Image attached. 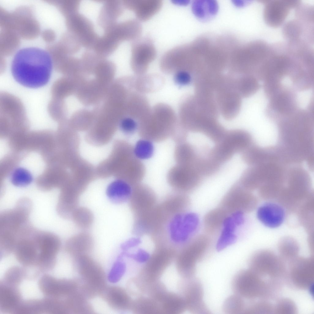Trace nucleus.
Instances as JSON below:
<instances>
[{"instance_id": "9b49d317", "label": "nucleus", "mask_w": 314, "mask_h": 314, "mask_svg": "<svg viewBox=\"0 0 314 314\" xmlns=\"http://www.w3.org/2000/svg\"><path fill=\"white\" fill-rule=\"evenodd\" d=\"M295 90L283 84L268 98L266 112L270 118L277 122L299 109Z\"/></svg>"}, {"instance_id": "09e8293b", "label": "nucleus", "mask_w": 314, "mask_h": 314, "mask_svg": "<svg viewBox=\"0 0 314 314\" xmlns=\"http://www.w3.org/2000/svg\"><path fill=\"white\" fill-rule=\"evenodd\" d=\"M173 79L176 85L181 87L189 85L193 80V77L190 73L181 71L174 74Z\"/></svg>"}, {"instance_id": "bb28decb", "label": "nucleus", "mask_w": 314, "mask_h": 314, "mask_svg": "<svg viewBox=\"0 0 314 314\" xmlns=\"http://www.w3.org/2000/svg\"><path fill=\"white\" fill-rule=\"evenodd\" d=\"M82 192L75 186L62 191L57 206L59 214L64 218H71L73 212L78 207L79 196Z\"/></svg>"}, {"instance_id": "f704fd0d", "label": "nucleus", "mask_w": 314, "mask_h": 314, "mask_svg": "<svg viewBox=\"0 0 314 314\" xmlns=\"http://www.w3.org/2000/svg\"><path fill=\"white\" fill-rule=\"evenodd\" d=\"M78 289L69 296L67 303L70 313L73 314H89L94 313L92 305Z\"/></svg>"}, {"instance_id": "c85d7f7f", "label": "nucleus", "mask_w": 314, "mask_h": 314, "mask_svg": "<svg viewBox=\"0 0 314 314\" xmlns=\"http://www.w3.org/2000/svg\"><path fill=\"white\" fill-rule=\"evenodd\" d=\"M125 8L122 1H106L99 12L98 23L104 29L117 22V20L123 14Z\"/></svg>"}, {"instance_id": "f257e3e1", "label": "nucleus", "mask_w": 314, "mask_h": 314, "mask_svg": "<svg viewBox=\"0 0 314 314\" xmlns=\"http://www.w3.org/2000/svg\"><path fill=\"white\" fill-rule=\"evenodd\" d=\"M52 69L51 55L46 51L34 47L19 50L12 60L11 71L15 80L31 88L42 87L48 82Z\"/></svg>"}, {"instance_id": "cd10ccee", "label": "nucleus", "mask_w": 314, "mask_h": 314, "mask_svg": "<svg viewBox=\"0 0 314 314\" xmlns=\"http://www.w3.org/2000/svg\"><path fill=\"white\" fill-rule=\"evenodd\" d=\"M94 246V241L89 233L83 232L69 238L66 241L65 247L67 251L74 259L80 256L89 255Z\"/></svg>"}, {"instance_id": "a18cd8bd", "label": "nucleus", "mask_w": 314, "mask_h": 314, "mask_svg": "<svg viewBox=\"0 0 314 314\" xmlns=\"http://www.w3.org/2000/svg\"><path fill=\"white\" fill-rule=\"evenodd\" d=\"M33 177L30 172L26 169L18 168L12 173L11 181L13 185L19 186H26L32 182Z\"/></svg>"}, {"instance_id": "473e14b6", "label": "nucleus", "mask_w": 314, "mask_h": 314, "mask_svg": "<svg viewBox=\"0 0 314 314\" xmlns=\"http://www.w3.org/2000/svg\"><path fill=\"white\" fill-rule=\"evenodd\" d=\"M236 89L241 97H248L259 89V80L255 76L249 75H233Z\"/></svg>"}, {"instance_id": "7ed1b4c3", "label": "nucleus", "mask_w": 314, "mask_h": 314, "mask_svg": "<svg viewBox=\"0 0 314 314\" xmlns=\"http://www.w3.org/2000/svg\"><path fill=\"white\" fill-rule=\"evenodd\" d=\"M179 122L178 117L171 106L159 103L151 108L139 122L137 132L142 138L152 142H161L171 137Z\"/></svg>"}, {"instance_id": "a19ab883", "label": "nucleus", "mask_w": 314, "mask_h": 314, "mask_svg": "<svg viewBox=\"0 0 314 314\" xmlns=\"http://www.w3.org/2000/svg\"><path fill=\"white\" fill-rule=\"evenodd\" d=\"M192 9L194 14L200 18H204L209 15H213L217 13L218 6L214 0H197L192 5Z\"/></svg>"}, {"instance_id": "3c124183", "label": "nucleus", "mask_w": 314, "mask_h": 314, "mask_svg": "<svg viewBox=\"0 0 314 314\" xmlns=\"http://www.w3.org/2000/svg\"><path fill=\"white\" fill-rule=\"evenodd\" d=\"M137 262L146 263L149 259L151 255L145 250L139 249L135 253L130 255Z\"/></svg>"}, {"instance_id": "1a4fd4ad", "label": "nucleus", "mask_w": 314, "mask_h": 314, "mask_svg": "<svg viewBox=\"0 0 314 314\" xmlns=\"http://www.w3.org/2000/svg\"><path fill=\"white\" fill-rule=\"evenodd\" d=\"M164 223L167 224L166 233L171 246L174 248L177 245L182 247L189 241L197 229L199 219L195 213L184 212L170 216Z\"/></svg>"}, {"instance_id": "4be33fe9", "label": "nucleus", "mask_w": 314, "mask_h": 314, "mask_svg": "<svg viewBox=\"0 0 314 314\" xmlns=\"http://www.w3.org/2000/svg\"><path fill=\"white\" fill-rule=\"evenodd\" d=\"M127 289L117 286H106L100 295L112 308L119 311L131 310L133 300Z\"/></svg>"}, {"instance_id": "5701e85b", "label": "nucleus", "mask_w": 314, "mask_h": 314, "mask_svg": "<svg viewBox=\"0 0 314 314\" xmlns=\"http://www.w3.org/2000/svg\"><path fill=\"white\" fill-rule=\"evenodd\" d=\"M104 30L111 33L121 43L125 41L132 42L141 37L142 26L138 20L133 19L117 22Z\"/></svg>"}, {"instance_id": "423d86ee", "label": "nucleus", "mask_w": 314, "mask_h": 314, "mask_svg": "<svg viewBox=\"0 0 314 314\" xmlns=\"http://www.w3.org/2000/svg\"><path fill=\"white\" fill-rule=\"evenodd\" d=\"M211 244L210 237L201 235L190 239L181 247L174 261L177 271L183 279L193 277L197 263L208 257Z\"/></svg>"}, {"instance_id": "72a5a7b5", "label": "nucleus", "mask_w": 314, "mask_h": 314, "mask_svg": "<svg viewBox=\"0 0 314 314\" xmlns=\"http://www.w3.org/2000/svg\"><path fill=\"white\" fill-rule=\"evenodd\" d=\"M135 77V85L136 90L144 94L159 90L164 83L163 78L157 74H145L137 75Z\"/></svg>"}, {"instance_id": "8fccbe9b", "label": "nucleus", "mask_w": 314, "mask_h": 314, "mask_svg": "<svg viewBox=\"0 0 314 314\" xmlns=\"http://www.w3.org/2000/svg\"><path fill=\"white\" fill-rule=\"evenodd\" d=\"M187 131L180 122L170 137L176 144L185 142L187 136Z\"/></svg>"}, {"instance_id": "f3484780", "label": "nucleus", "mask_w": 314, "mask_h": 314, "mask_svg": "<svg viewBox=\"0 0 314 314\" xmlns=\"http://www.w3.org/2000/svg\"><path fill=\"white\" fill-rule=\"evenodd\" d=\"M167 181L178 192L185 193L193 190L199 182V178L193 167L176 164L168 171Z\"/></svg>"}, {"instance_id": "f03ea898", "label": "nucleus", "mask_w": 314, "mask_h": 314, "mask_svg": "<svg viewBox=\"0 0 314 314\" xmlns=\"http://www.w3.org/2000/svg\"><path fill=\"white\" fill-rule=\"evenodd\" d=\"M215 103L195 95L184 98L179 107V119L187 131L200 132L209 136L217 129L219 111Z\"/></svg>"}, {"instance_id": "393cba45", "label": "nucleus", "mask_w": 314, "mask_h": 314, "mask_svg": "<svg viewBox=\"0 0 314 314\" xmlns=\"http://www.w3.org/2000/svg\"><path fill=\"white\" fill-rule=\"evenodd\" d=\"M258 219L264 225L270 228L280 226L285 217V210L281 205L272 202H268L261 205L257 213Z\"/></svg>"}, {"instance_id": "9d476101", "label": "nucleus", "mask_w": 314, "mask_h": 314, "mask_svg": "<svg viewBox=\"0 0 314 314\" xmlns=\"http://www.w3.org/2000/svg\"><path fill=\"white\" fill-rule=\"evenodd\" d=\"M285 261L272 251L263 250L254 254L249 261V269L262 277L281 280L285 277Z\"/></svg>"}, {"instance_id": "7c9ffc66", "label": "nucleus", "mask_w": 314, "mask_h": 314, "mask_svg": "<svg viewBox=\"0 0 314 314\" xmlns=\"http://www.w3.org/2000/svg\"><path fill=\"white\" fill-rule=\"evenodd\" d=\"M159 303L161 313L181 314L186 310L184 301L182 296L168 290Z\"/></svg>"}, {"instance_id": "6e6552de", "label": "nucleus", "mask_w": 314, "mask_h": 314, "mask_svg": "<svg viewBox=\"0 0 314 314\" xmlns=\"http://www.w3.org/2000/svg\"><path fill=\"white\" fill-rule=\"evenodd\" d=\"M175 249L166 246H157L142 267L135 281L141 289H146L158 281L173 261L177 254Z\"/></svg>"}, {"instance_id": "de8ad7c7", "label": "nucleus", "mask_w": 314, "mask_h": 314, "mask_svg": "<svg viewBox=\"0 0 314 314\" xmlns=\"http://www.w3.org/2000/svg\"><path fill=\"white\" fill-rule=\"evenodd\" d=\"M138 125L139 122L137 120L131 117L126 116L120 121L119 127L122 132L130 135L137 131Z\"/></svg>"}, {"instance_id": "f8f14e48", "label": "nucleus", "mask_w": 314, "mask_h": 314, "mask_svg": "<svg viewBox=\"0 0 314 314\" xmlns=\"http://www.w3.org/2000/svg\"><path fill=\"white\" fill-rule=\"evenodd\" d=\"M289 262L285 277L290 285L300 289H307L311 287L314 279L313 256H297Z\"/></svg>"}, {"instance_id": "c03bdc74", "label": "nucleus", "mask_w": 314, "mask_h": 314, "mask_svg": "<svg viewBox=\"0 0 314 314\" xmlns=\"http://www.w3.org/2000/svg\"><path fill=\"white\" fill-rule=\"evenodd\" d=\"M274 306L269 302L261 300L247 304L244 314H270L273 312Z\"/></svg>"}, {"instance_id": "ddd939ff", "label": "nucleus", "mask_w": 314, "mask_h": 314, "mask_svg": "<svg viewBox=\"0 0 314 314\" xmlns=\"http://www.w3.org/2000/svg\"><path fill=\"white\" fill-rule=\"evenodd\" d=\"M241 98L232 80L227 77L222 81L215 94L219 111L227 120L233 118L238 113L241 105Z\"/></svg>"}, {"instance_id": "e433bc0d", "label": "nucleus", "mask_w": 314, "mask_h": 314, "mask_svg": "<svg viewBox=\"0 0 314 314\" xmlns=\"http://www.w3.org/2000/svg\"><path fill=\"white\" fill-rule=\"evenodd\" d=\"M131 310L136 314L161 313L159 303L148 296H140L133 300Z\"/></svg>"}, {"instance_id": "a878e982", "label": "nucleus", "mask_w": 314, "mask_h": 314, "mask_svg": "<svg viewBox=\"0 0 314 314\" xmlns=\"http://www.w3.org/2000/svg\"><path fill=\"white\" fill-rule=\"evenodd\" d=\"M244 213L236 212L230 214L226 218L221 229L220 234L218 240L216 248L221 250L234 243L237 239L235 234L238 226L244 222Z\"/></svg>"}, {"instance_id": "b1692460", "label": "nucleus", "mask_w": 314, "mask_h": 314, "mask_svg": "<svg viewBox=\"0 0 314 314\" xmlns=\"http://www.w3.org/2000/svg\"><path fill=\"white\" fill-rule=\"evenodd\" d=\"M125 8L133 11L139 21H145L150 19L161 9L163 2L160 0H123Z\"/></svg>"}, {"instance_id": "37998d69", "label": "nucleus", "mask_w": 314, "mask_h": 314, "mask_svg": "<svg viewBox=\"0 0 314 314\" xmlns=\"http://www.w3.org/2000/svg\"><path fill=\"white\" fill-rule=\"evenodd\" d=\"M152 142L141 138L136 143L133 150L135 156L139 159L145 160L152 157L154 151Z\"/></svg>"}, {"instance_id": "c756f323", "label": "nucleus", "mask_w": 314, "mask_h": 314, "mask_svg": "<svg viewBox=\"0 0 314 314\" xmlns=\"http://www.w3.org/2000/svg\"><path fill=\"white\" fill-rule=\"evenodd\" d=\"M132 188V186L127 181L119 178L108 185L106 190V194L112 202L121 204L129 199Z\"/></svg>"}, {"instance_id": "dca6fc26", "label": "nucleus", "mask_w": 314, "mask_h": 314, "mask_svg": "<svg viewBox=\"0 0 314 314\" xmlns=\"http://www.w3.org/2000/svg\"><path fill=\"white\" fill-rule=\"evenodd\" d=\"M66 22L69 32L77 38L82 46L92 50L99 36L91 21L78 12L67 16Z\"/></svg>"}, {"instance_id": "4c0bfd02", "label": "nucleus", "mask_w": 314, "mask_h": 314, "mask_svg": "<svg viewBox=\"0 0 314 314\" xmlns=\"http://www.w3.org/2000/svg\"><path fill=\"white\" fill-rule=\"evenodd\" d=\"M174 156L176 164L192 165L194 163L193 150L190 144L185 142L176 144Z\"/></svg>"}, {"instance_id": "c9c22d12", "label": "nucleus", "mask_w": 314, "mask_h": 314, "mask_svg": "<svg viewBox=\"0 0 314 314\" xmlns=\"http://www.w3.org/2000/svg\"><path fill=\"white\" fill-rule=\"evenodd\" d=\"M121 43L110 34L104 32L102 36H99L92 50L101 57L106 59L116 50Z\"/></svg>"}, {"instance_id": "ea45409f", "label": "nucleus", "mask_w": 314, "mask_h": 314, "mask_svg": "<svg viewBox=\"0 0 314 314\" xmlns=\"http://www.w3.org/2000/svg\"><path fill=\"white\" fill-rule=\"evenodd\" d=\"M299 247L297 242L291 238H285L281 240L278 245L280 257L285 262H289L298 256Z\"/></svg>"}, {"instance_id": "aec40b11", "label": "nucleus", "mask_w": 314, "mask_h": 314, "mask_svg": "<svg viewBox=\"0 0 314 314\" xmlns=\"http://www.w3.org/2000/svg\"><path fill=\"white\" fill-rule=\"evenodd\" d=\"M297 1L274 0L266 3L264 7V18L267 24L273 27L280 26L291 10L298 5Z\"/></svg>"}, {"instance_id": "412c9836", "label": "nucleus", "mask_w": 314, "mask_h": 314, "mask_svg": "<svg viewBox=\"0 0 314 314\" xmlns=\"http://www.w3.org/2000/svg\"><path fill=\"white\" fill-rule=\"evenodd\" d=\"M225 136L223 141L217 148L220 155L228 159L235 152L247 147L251 140L249 133L242 130L232 131Z\"/></svg>"}, {"instance_id": "603ef678", "label": "nucleus", "mask_w": 314, "mask_h": 314, "mask_svg": "<svg viewBox=\"0 0 314 314\" xmlns=\"http://www.w3.org/2000/svg\"><path fill=\"white\" fill-rule=\"evenodd\" d=\"M141 242V240L139 238H133L124 243L122 245V247L124 249H128L137 246Z\"/></svg>"}, {"instance_id": "0eeeda50", "label": "nucleus", "mask_w": 314, "mask_h": 314, "mask_svg": "<svg viewBox=\"0 0 314 314\" xmlns=\"http://www.w3.org/2000/svg\"><path fill=\"white\" fill-rule=\"evenodd\" d=\"M75 267L81 277L79 289L89 299L100 294L106 286V277L103 268L89 255L74 258Z\"/></svg>"}, {"instance_id": "39448f33", "label": "nucleus", "mask_w": 314, "mask_h": 314, "mask_svg": "<svg viewBox=\"0 0 314 314\" xmlns=\"http://www.w3.org/2000/svg\"><path fill=\"white\" fill-rule=\"evenodd\" d=\"M263 278L249 268L241 270L232 279V289L235 294L247 299L276 297L280 291L279 286L275 281Z\"/></svg>"}, {"instance_id": "864d4df0", "label": "nucleus", "mask_w": 314, "mask_h": 314, "mask_svg": "<svg viewBox=\"0 0 314 314\" xmlns=\"http://www.w3.org/2000/svg\"><path fill=\"white\" fill-rule=\"evenodd\" d=\"M233 3L236 6H242L244 4V2L241 1H234Z\"/></svg>"}, {"instance_id": "a211bd4d", "label": "nucleus", "mask_w": 314, "mask_h": 314, "mask_svg": "<svg viewBox=\"0 0 314 314\" xmlns=\"http://www.w3.org/2000/svg\"><path fill=\"white\" fill-rule=\"evenodd\" d=\"M180 284V295L183 297L186 310L193 314L209 313L203 301L204 291L200 281L193 278L184 279Z\"/></svg>"}, {"instance_id": "49530a36", "label": "nucleus", "mask_w": 314, "mask_h": 314, "mask_svg": "<svg viewBox=\"0 0 314 314\" xmlns=\"http://www.w3.org/2000/svg\"><path fill=\"white\" fill-rule=\"evenodd\" d=\"M297 309L296 304L291 299L287 298L279 299L273 307V312L278 314H295Z\"/></svg>"}, {"instance_id": "20e7f679", "label": "nucleus", "mask_w": 314, "mask_h": 314, "mask_svg": "<svg viewBox=\"0 0 314 314\" xmlns=\"http://www.w3.org/2000/svg\"><path fill=\"white\" fill-rule=\"evenodd\" d=\"M32 203L24 198L13 209L2 212L0 216V241L3 247H13L18 239L30 224L29 216Z\"/></svg>"}, {"instance_id": "58836bf2", "label": "nucleus", "mask_w": 314, "mask_h": 314, "mask_svg": "<svg viewBox=\"0 0 314 314\" xmlns=\"http://www.w3.org/2000/svg\"><path fill=\"white\" fill-rule=\"evenodd\" d=\"M71 218L78 228L87 229L90 228L93 223L94 216L87 208L78 207L73 212Z\"/></svg>"}, {"instance_id": "2f4dec72", "label": "nucleus", "mask_w": 314, "mask_h": 314, "mask_svg": "<svg viewBox=\"0 0 314 314\" xmlns=\"http://www.w3.org/2000/svg\"><path fill=\"white\" fill-rule=\"evenodd\" d=\"M219 206L210 210L205 215L203 220L205 229L209 234H214L221 229L224 222L230 215Z\"/></svg>"}, {"instance_id": "6ab92c4d", "label": "nucleus", "mask_w": 314, "mask_h": 314, "mask_svg": "<svg viewBox=\"0 0 314 314\" xmlns=\"http://www.w3.org/2000/svg\"><path fill=\"white\" fill-rule=\"evenodd\" d=\"M129 200L135 217L146 214L157 206L155 195L153 190L147 185L141 183L132 186Z\"/></svg>"}, {"instance_id": "2eb2a0df", "label": "nucleus", "mask_w": 314, "mask_h": 314, "mask_svg": "<svg viewBox=\"0 0 314 314\" xmlns=\"http://www.w3.org/2000/svg\"><path fill=\"white\" fill-rule=\"evenodd\" d=\"M256 205V199L249 190L243 186H235L222 198L219 206L229 214L236 212L243 213L252 211Z\"/></svg>"}, {"instance_id": "4468645a", "label": "nucleus", "mask_w": 314, "mask_h": 314, "mask_svg": "<svg viewBox=\"0 0 314 314\" xmlns=\"http://www.w3.org/2000/svg\"><path fill=\"white\" fill-rule=\"evenodd\" d=\"M130 65L137 75L145 74L149 65L157 56V51L153 42L149 36L140 37L132 41Z\"/></svg>"}, {"instance_id": "79ce46f5", "label": "nucleus", "mask_w": 314, "mask_h": 314, "mask_svg": "<svg viewBox=\"0 0 314 314\" xmlns=\"http://www.w3.org/2000/svg\"><path fill=\"white\" fill-rule=\"evenodd\" d=\"M246 305L243 298L235 294L226 299L223 304V310L228 314H244Z\"/></svg>"}]
</instances>
